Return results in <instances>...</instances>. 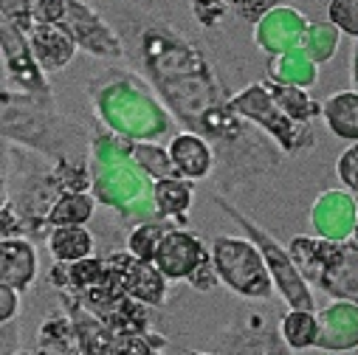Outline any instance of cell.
<instances>
[{"instance_id":"obj_21","label":"cell","mask_w":358,"mask_h":355,"mask_svg":"<svg viewBox=\"0 0 358 355\" xmlns=\"http://www.w3.org/2000/svg\"><path fill=\"white\" fill-rule=\"evenodd\" d=\"M355 240H358V231H355Z\"/></svg>"},{"instance_id":"obj_4","label":"cell","mask_w":358,"mask_h":355,"mask_svg":"<svg viewBox=\"0 0 358 355\" xmlns=\"http://www.w3.org/2000/svg\"><path fill=\"white\" fill-rule=\"evenodd\" d=\"M248 229H251V234H257L259 248H262V256H265V262H268V271H271V280H277L282 296L291 302L294 310H308V313H310V310H313V299H310V294H308V288H305L302 274L296 271V262H291V256H288L280 245H274L268 234L257 231L254 226H248Z\"/></svg>"},{"instance_id":"obj_7","label":"cell","mask_w":358,"mask_h":355,"mask_svg":"<svg viewBox=\"0 0 358 355\" xmlns=\"http://www.w3.org/2000/svg\"><path fill=\"white\" fill-rule=\"evenodd\" d=\"M169 158H172L178 175L195 178V181L212 169V152H209V147L198 136H192V133L178 136L169 144Z\"/></svg>"},{"instance_id":"obj_17","label":"cell","mask_w":358,"mask_h":355,"mask_svg":"<svg viewBox=\"0 0 358 355\" xmlns=\"http://www.w3.org/2000/svg\"><path fill=\"white\" fill-rule=\"evenodd\" d=\"M336 172H338L344 187H350L352 192H358V144L350 147L347 152H341V158L336 164Z\"/></svg>"},{"instance_id":"obj_11","label":"cell","mask_w":358,"mask_h":355,"mask_svg":"<svg viewBox=\"0 0 358 355\" xmlns=\"http://www.w3.org/2000/svg\"><path fill=\"white\" fill-rule=\"evenodd\" d=\"M91 212H94V203L87 195H65L62 201H57V206L51 209L48 220L59 229H68V226H82L91 220Z\"/></svg>"},{"instance_id":"obj_10","label":"cell","mask_w":358,"mask_h":355,"mask_svg":"<svg viewBox=\"0 0 358 355\" xmlns=\"http://www.w3.org/2000/svg\"><path fill=\"white\" fill-rule=\"evenodd\" d=\"M91 245H94V240H91V234H87L82 226L57 229V231L51 234V240H48L51 254H54L59 262H71V265L91 254Z\"/></svg>"},{"instance_id":"obj_16","label":"cell","mask_w":358,"mask_h":355,"mask_svg":"<svg viewBox=\"0 0 358 355\" xmlns=\"http://www.w3.org/2000/svg\"><path fill=\"white\" fill-rule=\"evenodd\" d=\"M327 20L341 31H347L350 37H358V0H330Z\"/></svg>"},{"instance_id":"obj_18","label":"cell","mask_w":358,"mask_h":355,"mask_svg":"<svg viewBox=\"0 0 358 355\" xmlns=\"http://www.w3.org/2000/svg\"><path fill=\"white\" fill-rule=\"evenodd\" d=\"M37 15L45 23H57L65 15V0H37Z\"/></svg>"},{"instance_id":"obj_20","label":"cell","mask_w":358,"mask_h":355,"mask_svg":"<svg viewBox=\"0 0 358 355\" xmlns=\"http://www.w3.org/2000/svg\"><path fill=\"white\" fill-rule=\"evenodd\" d=\"M189 355H203V352H189Z\"/></svg>"},{"instance_id":"obj_12","label":"cell","mask_w":358,"mask_h":355,"mask_svg":"<svg viewBox=\"0 0 358 355\" xmlns=\"http://www.w3.org/2000/svg\"><path fill=\"white\" fill-rule=\"evenodd\" d=\"M282 335H285V341L294 349H305V347H310L316 341L319 324H316L313 313H308V310H291L282 319Z\"/></svg>"},{"instance_id":"obj_15","label":"cell","mask_w":358,"mask_h":355,"mask_svg":"<svg viewBox=\"0 0 358 355\" xmlns=\"http://www.w3.org/2000/svg\"><path fill=\"white\" fill-rule=\"evenodd\" d=\"M161 240H164V231H161L155 223L141 226V229H136L133 237H130V251H133V256H138V259H144V262H155V254H158Z\"/></svg>"},{"instance_id":"obj_5","label":"cell","mask_w":358,"mask_h":355,"mask_svg":"<svg viewBox=\"0 0 358 355\" xmlns=\"http://www.w3.org/2000/svg\"><path fill=\"white\" fill-rule=\"evenodd\" d=\"M79 338H82L85 355H152L138 335H122L99 324H82Z\"/></svg>"},{"instance_id":"obj_1","label":"cell","mask_w":358,"mask_h":355,"mask_svg":"<svg viewBox=\"0 0 358 355\" xmlns=\"http://www.w3.org/2000/svg\"><path fill=\"white\" fill-rule=\"evenodd\" d=\"M215 268L223 277V282L243 296L265 299L271 294V271H268V262L245 240L217 237L215 240Z\"/></svg>"},{"instance_id":"obj_13","label":"cell","mask_w":358,"mask_h":355,"mask_svg":"<svg viewBox=\"0 0 358 355\" xmlns=\"http://www.w3.org/2000/svg\"><path fill=\"white\" fill-rule=\"evenodd\" d=\"M155 203L164 215H181L192 203V189L181 181H175V178H164L155 187Z\"/></svg>"},{"instance_id":"obj_3","label":"cell","mask_w":358,"mask_h":355,"mask_svg":"<svg viewBox=\"0 0 358 355\" xmlns=\"http://www.w3.org/2000/svg\"><path fill=\"white\" fill-rule=\"evenodd\" d=\"M206 251L195 234L187 231H169L164 234L158 254H155V268L169 280H192L195 271L206 262Z\"/></svg>"},{"instance_id":"obj_8","label":"cell","mask_w":358,"mask_h":355,"mask_svg":"<svg viewBox=\"0 0 358 355\" xmlns=\"http://www.w3.org/2000/svg\"><path fill=\"white\" fill-rule=\"evenodd\" d=\"M34 40V51H37V59L43 68H62L68 65L71 54H73V40L71 34L57 26V23H43L34 29L31 34Z\"/></svg>"},{"instance_id":"obj_2","label":"cell","mask_w":358,"mask_h":355,"mask_svg":"<svg viewBox=\"0 0 358 355\" xmlns=\"http://www.w3.org/2000/svg\"><path fill=\"white\" fill-rule=\"evenodd\" d=\"M108 277L122 294L144 305H158L164 296V274L155 268V262H144L133 254H116L108 265Z\"/></svg>"},{"instance_id":"obj_19","label":"cell","mask_w":358,"mask_h":355,"mask_svg":"<svg viewBox=\"0 0 358 355\" xmlns=\"http://www.w3.org/2000/svg\"><path fill=\"white\" fill-rule=\"evenodd\" d=\"M0 296H3V310H0V319L9 321V316H15L17 310V296H15V288H0Z\"/></svg>"},{"instance_id":"obj_6","label":"cell","mask_w":358,"mask_h":355,"mask_svg":"<svg viewBox=\"0 0 358 355\" xmlns=\"http://www.w3.org/2000/svg\"><path fill=\"white\" fill-rule=\"evenodd\" d=\"M0 254H3V262H0V282L6 288H26L37 271L34 248L23 240H3Z\"/></svg>"},{"instance_id":"obj_9","label":"cell","mask_w":358,"mask_h":355,"mask_svg":"<svg viewBox=\"0 0 358 355\" xmlns=\"http://www.w3.org/2000/svg\"><path fill=\"white\" fill-rule=\"evenodd\" d=\"M327 127L338 138H358V94H336L324 105Z\"/></svg>"},{"instance_id":"obj_14","label":"cell","mask_w":358,"mask_h":355,"mask_svg":"<svg viewBox=\"0 0 358 355\" xmlns=\"http://www.w3.org/2000/svg\"><path fill=\"white\" fill-rule=\"evenodd\" d=\"M68 277L76 288H85V291H91L96 285L105 282L108 277V265H102V259H79L73 262L71 268H68Z\"/></svg>"}]
</instances>
